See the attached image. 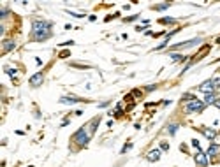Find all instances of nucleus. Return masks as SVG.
Listing matches in <instances>:
<instances>
[{
    "instance_id": "nucleus-1",
    "label": "nucleus",
    "mask_w": 220,
    "mask_h": 167,
    "mask_svg": "<svg viewBox=\"0 0 220 167\" xmlns=\"http://www.w3.org/2000/svg\"><path fill=\"white\" fill-rule=\"evenodd\" d=\"M51 37V23L42 21V19H35L32 23V30H30V39L35 42H42Z\"/></svg>"
},
{
    "instance_id": "nucleus-2",
    "label": "nucleus",
    "mask_w": 220,
    "mask_h": 167,
    "mask_svg": "<svg viewBox=\"0 0 220 167\" xmlns=\"http://www.w3.org/2000/svg\"><path fill=\"white\" fill-rule=\"evenodd\" d=\"M90 137H92V134L88 132V127L85 125V127H81V129H79L74 136H72V141H74V142H78V144L81 146V148H85V146H86L88 142H90Z\"/></svg>"
},
{
    "instance_id": "nucleus-3",
    "label": "nucleus",
    "mask_w": 220,
    "mask_h": 167,
    "mask_svg": "<svg viewBox=\"0 0 220 167\" xmlns=\"http://www.w3.org/2000/svg\"><path fill=\"white\" fill-rule=\"evenodd\" d=\"M204 107H206V104L203 100H197L195 99V100H190V102L185 104V113L187 114H190V113H203Z\"/></svg>"
},
{
    "instance_id": "nucleus-4",
    "label": "nucleus",
    "mask_w": 220,
    "mask_h": 167,
    "mask_svg": "<svg viewBox=\"0 0 220 167\" xmlns=\"http://www.w3.org/2000/svg\"><path fill=\"white\" fill-rule=\"evenodd\" d=\"M194 160H195V165H197V167H208V155L203 153L201 150H197Z\"/></svg>"
},
{
    "instance_id": "nucleus-5",
    "label": "nucleus",
    "mask_w": 220,
    "mask_h": 167,
    "mask_svg": "<svg viewBox=\"0 0 220 167\" xmlns=\"http://www.w3.org/2000/svg\"><path fill=\"white\" fill-rule=\"evenodd\" d=\"M28 83H30V86H34V88L41 86L42 83H44V72H37V74H34V76L28 79Z\"/></svg>"
},
{
    "instance_id": "nucleus-6",
    "label": "nucleus",
    "mask_w": 220,
    "mask_h": 167,
    "mask_svg": "<svg viewBox=\"0 0 220 167\" xmlns=\"http://www.w3.org/2000/svg\"><path fill=\"white\" fill-rule=\"evenodd\" d=\"M197 90H199V92H204V93H211V92H215L217 88H215L213 79H210V81H206V83H203V85L197 86Z\"/></svg>"
},
{
    "instance_id": "nucleus-7",
    "label": "nucleus",
    "mask_w": 220,
    "mask_h": 167,
    "mask_svg": "<svg viewBox=\"0 0 220 167\" xmlns=\"http://www.w3.org/2000/svg\"><path fill=\"white\" fill-rule=\"evenodd\" d=\"M201 39H192V40H187V42H180V44H174L171 49H182V48H192L195 44H199Z\"/></svg>"
},
{
    "instance_id": "nucleus-8",
    "label": "nucleus",
    "mask_w": 220,
    "mask_h": 167,
    "mask_svg": "<svg viewBox=\"0 0 220 167\" xmlns=\"http://www.w3.org/2000/svg\"><path fill=\"white\" fill-rule=\"evenodd\" d=\"M14 48H16V42H14L12 39H6V40H4V46H2L4 55H7V53H9V51H12Z\"/></svg>"
},
{
    "instance_id": "nucleus-9",
    "label": "nucleus",
    "mask_w": 220,
    "mask_h": 167,
    "mask_svg": "<svg viewBox=\"0 0 220 167\" xmlns=\"http://www.w3.org/2000/svg\"><path fill=\"white\" fill-rule=\"evenodd\" d=\"M160 158V150H151L146 153V160L148 162H157Z\"/></svg>"
},
{
    "instance_id": "nucleus-10",
    "label": "nucleus",
    "mask_w": 220,
    "mask_h": 167,
    "mask_svg": "<svg viewBox=\"0 0 220 167\" xmlns=\"http://www.w3.org/2000/svg\"><path fill=\"white\" fill-rule=\"evenodd\" d=\"M76 102H85V99H79V97H60V104H76Z\"/></svg>"
},
{
    "instance_id": "nucleus-11",
    "label": "nucleus",
    "mask_w": 220,
    "mask_h": 167,
    "mask_svg": "<svg viewBox=\"0 0 220 167\" xmlns=\"http://www.w3.org/2000/svg\"><path fill=\"white\" fill-rule=\"evenodd\" d=\"M199 130H201V132L206 136V139H210V141H213V139L217 137V132H215L213 129H206V127H201Z\"/></svg>"
},
{
    "instance_id": "nucleus-12",
    "label": "nucleus",
    "mask_w": 220,
    "mask_h": 167,
    "mask_svg": "<svg viewBox=\"0 0 220 167\" xmlns=\"http://www.w3.org/2000/svg\"><path fill=\"white\" fill-rule=\"evenodd\" d=\"M218 151H220V146H217V144H211L210 148H208V151H206V155H208L210 158H215V157L218 155Z\"/></svg>"
},
{
    "instance_id": "nucleus-13",
    "label": "nucleus",
    "mask_w": 220,
    "mask_h": 167,
    "mask_svg": "<svg viewBox=\"0 0 220 167\" xmlns=\"http://www.w3.org/2000/svg\"><path fill=\"white\" fill-rule=\"evenodd\" d=\"M99 123H100V118H99V116H97V118H94L90 123H88V125H90V127H88V132H90L92 136H94V132L97 130V125H99Z\"/></svg>"
},
{
    "instance_id": "nucleus-14",
    "label": "nucleus",
    "mask_w": 220,
    "mask_h": 167,
    "mask_svg": "<svg viewBox=\"0 0 220 167\" xmlns=\"http://www.w3.org/2000/svg\"><path fill=\"white\" fill-rule=\"evenodd\" d=\"M215 100H217V97H215V92H211V93H206V95H204V100H203V102L208 106V104H213Z\"/></svg>"
},
{
    "instance_id": "nucleus-15",
    "label": "nucleus",
    "mask_w": 220,
    "mask_h": 167,
    "mask_svg": "<svg viewBox=\"0 0 220 167\" xmlns=\"http://www.w3.org/2000/svg\"><path fill=\"white\" fill-rule=\"evenodd\" d=\"M159 23H162V25H174L176 21H174L173 18H160V19H159Z\"/></svg>"
},
{
    "instance_id": "nucleus-16",
    "label": "nucleus",
    "mask_w": 220,
    "mask_h": 167,
    "mask_svg": "<svg viewBox=\"0 0 220 167\" xmlns=\"http://www.w3.org/2000/svg\"><path fill=\"white\" fill-rule=\"evenodd\" d=\"M171 60L173 62H182V60H185V56L183 55H178V53H173L171 55Z\"/></svg>"
},
{
    "instance_id": "nucleus-17",
    "label": "nucleus",
    "mask_w": 220,
    "mask_h": 167,
    "mask_svg": "<svg viewBox=\"0 0 220 167\" xmlns=\"http://www.w3.org/2000/svg\"><path fill=\"white\" fill-rule=\"evenodd\" d=\"M210 51V46H204L199 53H197V60H199V58H203V56H206V53Z\"/></svg>"
},
{
    "instance_id": "nucleus-18",
    "label": "nucleus",
    "mask_w": 220,
    "mask_h": 167,
    "mask_svg": "<svg viewBox=\"0 0 220 167\" xmlns=\"http://www.w3.org/2000/svg\"><path fill=\"white\" fill-rule=\"evenodd\" d=\"M182 100H183V102H187V100L190 102V100H195V97H194L192 93H183V95H182Z\"/></svg>"
},
{
    "instance_id": "nucleus-19",
    "label": "nucleus",
    "mask_w": 220,
    "mask_h": 167,
    "mask_svg": "<svg viewBox=\"0 0 220 167\" xmlns=\"http://www.w3.org/2000/svg\"><path fill=\"white\" fill-rule=\"evenodd\" d=\"M4 70H6V72H7V74H9V76L14 79V76H16V69H11V67H4Z\"/></svg>"
},
{
    "instance_id": "nucleus-20",
    "label": "nucleus",
    "mask_w": 220,
    "mask_h": 167,
    "mask_svg": "<svg viewBox=\"0 0 220 167\" xmlns=\"http://www.w3.org/2000/svg\"><path fill=\"white\" fill-rule=\"evenodd\" d=\"M213 83H215V88H220V74L217 77H213Z\"/></svg>"
},
{
    "instance_id": "nucleus-21",
    "label": "nucleus",
    "mask_w": 220,
    "mask_h": 167,
    "mask_svg": "<svg viewBox=\"0 0 220 167\" xmlns=\"http://www.w3.org/2000/svg\"><path fill=\"white\" fill-rule=\"evenodd\" d=\"M192 146H194V148H197V150H201V144H199V141H197V139H192Z\"/></svg>"
},
{
    "instance_id": "nucleus-22",
    "label": "nucleus",
    "mask_w": 220,
    "mask_h": 167,
    "mask_svg": "<svg viewBox=\"0 0 220 167\" xmlns=\"http://www.w3.org/2000/svg\"><path fill=\"white\" fill-rule=\"evenodd\" d=\"M167 130H169V134H174L176 130H178V125H171V127H169Z\"/></svg>"
},
{
    "instance_id": "nucleus-23",
    "label": "nucleus",
    "mask_w": 220,
    "mask_h": 167,
    "mask_svg": "<svg viewBox=\"0 0 220 167\" xmlns=\"http://www.w3.org/2000/svg\"><path fill=\"white\" fill-rule=\"evenodd\" d=\"M71 55V51H67V49H65V51H60V58H67Z\"/></svg>"
},
{
    "instance_id": "nucleus-24",
    "label": "nucleus",
    "mask_w": 220,
    "mask_h": 167,
    "mask_svg": "<svg viewBox=\"0 0 220 167\" xmlns=\"http://www.w3.org/2000/svg\"><path fill=\"white\" fill-rule=\"evenodd\" d=\"M134 19H138V14H136V16H130V18H125L123 21H125V23H130V21H134Z\"/></svg>"
},
{
    "instance_id": "nucleus-25",
    "label": "nucleus",
    "mask_w": 220,
    "mask_h": 167,
    "mask_svg": "<svg viewBox=\"0 0 220 167\" xmlns=\"http://www.w3.org/2000/svg\"><path fill=\"white\" fill-rule=\"evenodd\" d=\"M169 7V4H162V5H157L155 9H159V11H164V9H167Z\"/></svg>"
},
{
    "instance_id": "nucleus-26",
    "label": "nucleus",
    "mask_w": 220,
    "mask_h": 167,
    "mask_svg": "<svg viewBox=\"0 0 220 167\" xmlns=\"http://www.w3.org/2000/svg\"><path fill=\"white\" fill-rule=\"evenodd\" d=\"M160 150L167 151V150H169V144H167V142H162V144H160Z\"/></svg>"
},
{
    "instance_id": "nucleus-27",
    "label": "nucleus",
    "mask_w": 220,
    "mask_h": 167,
    "mask_svg": "<svg viewBox=\"0 0 220 167\" xmlns=\"http://www.w3.org/2000/svg\"><path fill=\"white\" fill-rule=\"evenodd\" d=\"M74 44V40H65V42H62L60 46H72Z\"/></svg>"
},
{
    "instance_id": "nucleus-28",
    "label": "nucleus",
    "mask_w": 220,
    "mask_h": 167,
    "mask_svg": "<svg viewBox=\"0 0 220 167\" xmlns=\"http://www.w3.org/2000/svg\"><path fill=\"white\" fill-rule=\"evenodd\" d=\"M71 16H74V18H85V14H78V12H69Z\"/></svg>"
},
{
    "instance_id": "nucleus-29",
    "label": "nucleus",
    "mask_w": 220,
    "mask_h": 167,
    "mask_svg": "<svg viewBox=\"0 0 220 167\" xmlns=\"http://www.w3.org/2000/svg\"><path fill=\"white\" fill-rule=\"evenodd\" d=\"M213 106H215V107H217V109H220V99H217V100H215V102H213Z\"/></svg>"
},
{
    "instance_id": "nucleus-30",
    "label": "nucleus",
    "mask_w": 220,
    "mask_h": 167,
    "mask_svg": "<svg viewBox=\"0 0 220 167\" xmlns=\"http://www.w3.org/2000/svg\"><path fill=\"white\" fill-rule=\"evenodd\" d=\"M155 88H157V85H150L146 90H148V92H151V90H155Z\"/></svg>"
}]
</instances>
